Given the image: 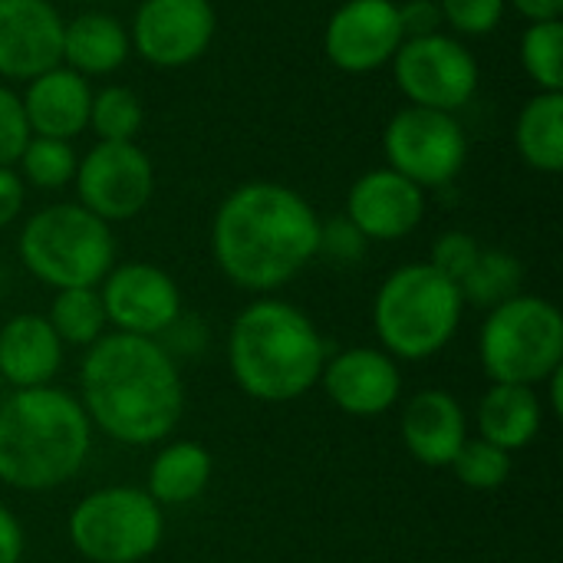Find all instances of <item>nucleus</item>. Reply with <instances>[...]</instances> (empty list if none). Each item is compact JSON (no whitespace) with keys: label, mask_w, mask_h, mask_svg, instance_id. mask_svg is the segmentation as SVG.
Listing matches in <instances>:
<instances>
[{"label":"nucleus","mask_w":563,"mask_h":563,"mask_svg":"<svg viewBox=\"0 0 563 563\" xmlns=\"http://www.w3.org/2000/svg\"><path fill=\"white\" fill-rule=\"evenodd\" d=\"M76 165L79 152L73 148V142L33 135L16 158V175L36 191H63L66 185H73Z\"/></svg>","instance_id":"bb28decb"},{"label":"nucleus","mask_w":563,"mask_h":563,"mask_svg":"<svg viewBox=\"0 0 563 563\" xmlns=\"http://www.w3.org/2000/svg\"><path fill=\"white\" fill-rule=\"evenodd\" d=\"M528 23H541V20H561L563 0H508Z\"/></svg>","instance_id":"4c0bfd02"},{"label":"nucleus","mask_w":563,"mask_h":563,"mask_svg":"<svg viewBox=\"0 0 563 563\" xmlns=\"http://www.w3.org/2000/svg\"><path fill=\"white\" fill-rule=\"evenodd\" d=\"M76 3H102V0H76Z\"/></svg>","instance_id":"58836bf2"},{"label":"nucleus","mask_w":563,"mask_h":563,"mask_svg":"<svg viewBox=\"0 0 563 563\" xmlns=\"http://www.w3.org/2000/svg\"><path fill=\"white\" fill-rule=\"evenodd\" d=\"M26 205V185L16 175V168L0 165V231L10 228Z\"/></svg>","instance_id":"c9c22d12"},{"label":"nucleus","mask_w":563,"mask_h":563,"mask_svg":"<svg viewBox=\"0 0 563 563\" xmlns=\"http://www.w3.org/2000/svg\"><path fill=\"white\" fill-rule=\"evenodd\" d=\"M76 399L96 432L145 449L165 442L181 422L185 383L158 340L112 330L86 350Z\"/></svg>","instance_id":"f03ea898"},{"label":"nucleus","mask_w":563,"mask_h":563,"mask_svg":"<svg viewBox=\"0 0 563 563\" xmlns=\"http://www.w3.org/2000/svg\"><path fill=\"white\" fill-rule=\"evenodd\" d=\"M218 33V13L211 0H142L129 43L148 66L181 69L198 63Z\"/></svg>","instance_id":"f8f14e48"},{"label":"nucleus","mask_w":563,"mask_h":563,"mask_svg":"<svg viewBox=\"0 0 563 563\" xmlns=\"http://www.w3.org/2000/svg\"><path fill=\"white\" fill-rule=\"evenodd\" d=\"M76 201L102 218L122 224L139 218L155 195V165L135 142H96L76 165Z\"/></svg>","instance_id":"9b49d317"},{"label":"nucleus","mask_w":563,"mask_h":563,"mask_svg":"<svg viewBox=\"0 0 563 563\" xmlns=\"http://www.w3.org/2000/svg\"><path fill=\"white\" fill-rule=\"evenodd\" d=\"M106 320L115 333L129 336H162L185 310L175 277L148 261L115 264L99 284Z\"/></svg>","instance_id":"ddd939ff"},{"label":"nucleus","mask_w":563,"mask_h":563,"mask_svg":"<svg viewBox=\"0 0 563 563\" xmlns=\"http://www.w3.org/2000/svg\"><path fill=\"white\" fill-rule=\"evenodd\" d=\"M478 254H482V241L475 234H468V231H445V234L435 238L429 264L442 277H449L452 284H462L465 274L475 267Z\"/></svg>","instance_id":"2f4dec72"},{"label":"nucleus","mask_w":563,"mask_h":563,"mask_svg":"<svg viewBox=\"0 0 563 563\" xmlns=\"http://www.w3.org/2000/svg\"><path fill=\"white\" fill-rule=\"evenodd\" d=\"M346 218L366 241H402L426 218V191L389 165L369 168L346 191Z\"/></svg>","instance_id":"f3484780"},{"label":"nucleus","mask_w":563,"mask_h":563,"mask_svg":"<svg viewBox=\"0 0 563 563\" xmlns=\"http://www.w3.org/2000/svg\"><path fill=\"white\" fill-rule=\"evenodd\" d=\"M16 254L26 274L53 290L99 287L115 267V234L79 201H56L23 221Z\"/></svg>","instance_id":"423d86ee"},{"label":"nucleus","mask_w":563,"mask_h":563,"mask_svg":"<svg viewBox=\"0 0 563 563\" xmlns=\"http://www.w3.org/2000/svg\"><path fill=\"white\" fill-rule=\"evenodd\" d=\"M320 254V214L290 185L254 178L224 195L211 218L214 267L247 294H274Z\"/></svg>","instance_id":"f257e3e1"},{"label":"nucleus","mask_w":563,"mask_h":563,"mask_svg":"<svg viewBox=\"0 0 563 563\" xmlns=\"http://www.w3.org/2000/svg\"><path fill=\"white\" fill-rule=\"evenodd\" d=\"M442 23L452 36H485L495 33L505 20L508 0H439Z\"/></svg>","instance_id":"7c9ffc66"},{"label":"nucleus","mask_w":563,"mask_h":563,"mask_svg":"<svg viewBox=\"0 0 563 563\" xmlns=\"http://www.w3.org/2000/svg\"><path fill=\"white\" fill-rule=\"evenodd\" d=\"M402 40L396 0H346L323 26L327 59L353 76L389 66Z\"/></svg>","instance_id":"4468645a"},{"label":"nucleus","mask_w":563,"mask_h":563,"mask_svg":"<svg viewBox=\"0 0 563 563\" xmlns=\"http://www.w3.org/2000/svg\"><path fill=\"white\" fill-rule=\"evenodd\" d=\"M214 475V459L201 442L191 439H178L168 442L155 452L152 465H148V495L155 505L162 508H181L198 501Z\"/></svg>","instance_id":"5701e85b"},{"label":"nucleus","mask_w":563,"mask_h":563,"mask_svg":"<svg viewBox=\"0 0 563 563\" xmlns=\"http://www.w3.org/2000/svg\"><path fill=\"white\" fill-rule=\"evenodd\" d=\"M26 551V534L16 515L0 501V563H20Z\"/></svg>","instance_id":"e433bc0d"},{"label":"nucleus","mask_w":563,"mask_h":563,"mask_svg":"<svg viewBox=\"0 0 563 563\" xmlns=\"http://www.w3.org/2000/svg\"><path fill=\"white\" fill-rule=\"evenodd\" d=\"M399 23H402L406 40L429 36V33H439L445 26L439 0H406V3H399Z\"/></svg>","instance_id":"f704fd0d"},{"label":"nucleus","mask_w":563,"mask_h":563,"mask_svg":"<svg viewBox=\"0 0 563 563\" xmlns=\"http://www.w3.org/2000/svg\"><path fill=\"white\" fill-rule=\"evenodd\" d=\"M389 66L393 82L409 106L452 115L475 99L482 79L475 53L445 30L402 40Z\"/></svg>","instance_id":"1a4fd4ad"},{"label":"nucleus","mask_w":563,"mask_h":563,"mask_svg":"<svg viewBox=\"0 0 563 563\" xmlns=\"http://www.w3.org/2000/svg\"><path fill=\"white\" fill-rule=\"evenodd\" d=\"M465 317L459 284L442 277L429 261L396 267L373 297V330L379 350L393 360L426 363L439 356Z\"/></svg>","instance_id":"39448f33"},{"label":"nucleus","mask_w":563,"mask_h":563,"mask_svg":"<svg viewBox=\"0 0 563 563\" xmlns=\"http://www.w3.org/2000/svg\"><path fill=\"white\" fill-rule=\"evenodd\" d=\"M386 165L422 191L449 188L468 162V135L452 112L402 106L383 132Z\"/></svg>","instance_id":"9d476101"},{"label":"nucleus","mask_w":563,"mask_h":563,"mask_svg":"<svg viewBox=\"0 0 563 563\" xmlns=\"http://www.w3.org/2000/svg\"><path fill=\"white\" fill-rule=\"evenodd\" d=\"M20 102H23L33 135L73 142L76 135H82L89 129L92 86L86 76H79L59 63V66L40 73L36 79H30Z\"/></svg>","instance_id":"6ab92c4d"},{"label":"nucleus","mask_w":563,"mask_h":563,"mask_svg":"<svg viewBox=\"0 0 563 563\" xmlns=\"http://www.w3.org/2000/svg\"><path fill=\"white\" fill-rule=\"evenodd\" d=\"M478 360L492 383L541 386L563 369V313L538 294H515L488 310Z\"/></svg>","instance_id":"0eeeda50"},{"label":"nucleus","mask_w":563,"mask_h":563,"mask_svg":"<svg viewBox=\"0 0 563 563\" xmlns=\"http://www.w3.org/2000/svg\"><path fill=\"white\" fill-rule=\"evenodd\" d=\"M521 284H525V267L511 251L482 247L475 267L465 274L459 290H462L465 307L492 310V307L511 300L515 294H521Z\"/></svg>","instance_id":"a878e982"},{"label":"nucleus","mask_w":563,"mask_h":563,"mask_svg":"<svg viewBox=\"0 0 563 563\" xmlns=\"http://www.w3.org/2000/svg\"><path fill=\"white\" fill-rule=\"evenodd\" d=\"M132 56L129 26L106 10H86L63 23V66L92 79L112 76Z\"/></svg>","instance_id":"412c9836"},{"label":"nucleus","mask_w":563,"mask_h":563,"mask_svg":"<svg viewBox=\"0 0 563 563\" xmlns=\"http://www.w3.org/2000/svg\"><path fill=\"white\" fill-rule=\"evenodd\" d=\"M92 452L79 399L59 386L13 389L0 402V482L43 495L73 482Z\"/></svg>","instance_id":"7ed1b4c3"},{"label":"nucleus","mask_w":563,"mask_h":563,"mask_svg":"<svg viewBox=\"0 0 563 563\" xmlns=\"http://www.w3.org/2000/svg\"><path fill=\"white\" fill-rule=\"evenodd\" d=\"M66 531L82 561L142 563L165 541V508L145 488L109 485L73 505Z\"/></svg>","instance_id":"6e6552de"},{"label":"nucleus","mask_w":563,"mask_h":563,"mask_svg":"<svg viewBox=\"0 0 563 563\" xmlns=\"http://www.w3.org/2000/svg\"><path fill=\"white\" fill-rule=\"evenodd\" d=\"M521 69L538 86V92H563V23L541 20L528 23L518 43Z\"/></svg>","instance_id":"cd10ccee"},{"label":"nucleus","mask_w":563,"mask_h":563,"mask_svg":"<svg viewBox=\"0 0 563 563\" xmlns=\"http://www.w3.org/2000/svg\"><path fill=\"white\" fill-rule=\"evenodd\" d=\"M63 23L53 0H0V82H30L59 66Z\"/></svg>","instance_id":"dca6fc26"},{"label":"nucleus","mask_w":563,"mask_h":563,"mask_svg":"<svg viewBox=\"0 0 563 563\" xmlns=\"http://www.w3.org/2000/svg\"><path fill=\"white\" fill-rule=\"evenodd\" d=\"M455 472V478L468 488V492H498L508 485L511 472H515V462H511V452L485 442V439H468L459 455L452 459L449 465Z\"/></svg>","instance_id":"c756f323"},{"label":"nucleus","mask_w":563,"mask_h":563,"mask_svg":"<svg viewBox=\"0 0 563 563\" xmlns=\"http://www.w3.org/2000/svg\"><path fill=\"white\" fill-rule=\"evenodd\" d=\"M327 343L317 323L290 300L257 297L228 330V369L257 402H294L320 386Z\"/></svg>","instance_id":"20e7f679"},{"label":"nucleus","mask_w":563,"mask_h":563,"mask_svg":"<svg viewBox=\"0 0 563 563\" xmlns=\"http://www.w3.org/2000/svg\"><path fill=\"white\" fill-rule=\"evenodd\" d=\"M46 320H49L53 333L63 340V346H82V350H89L109 330L99 287H66V290H56Z\"/></svg>","instance_id":"393cba45"},{"label":"nucleus","mask_w":563,"mask_h":563,"mask_svg":"<svg viewBox=\"0 0 563 563\" xmlns=\"http://www.w3.org/2000/svg\"><path fill=\"white\" fill-rule=\"evenodd\" d=\"M142 122H145V109L135 89L109 82L99 92H92L89 129L96 132L99 142H135Z\"/></svg>","instance_id":"c85d7f7f"},{"label":"nucleus","mask_w":563,"mask_h":563,"mask_svg":"<svg viewBox=\"0 0 563 563\" xmlns=\"http://www.w3.org/2000/svg\"><path fill=\"white\" fill-rule=\"evenodd\" d=\"M320 386L327 399L353 419L386 416L402 399L399 360L379 346H350L327 360Z\"/></svg>","instance_id":"2eb2a0df"},{"label":"nucleus","mask_w":563,"mask_h":563,"mask_svg":"<svg viewBox=\"0 0 563 563\" xmlns=\"http://www.w3.org/2000/svg\"><path fill=\"white\" fill-rule=\"evenodd\" d=\"M30 139L33 132H30L20 96L10 89V82H0V165L13 168Z\"/></svg>","instance_id":"473e14b6"},{"label":"nucleus","mask_w":563,"mask_h":563,"mask_svg":"<svg viewBox=\"0 0 563 563\" xmlns=\"http://www.w3.org/2000/svg\"><path fill=\"white\" fill-rule=\"evenodd\" d=\"M366 247H369V241L360 234V228L346 214L320 221V254H327L330 261L356 264L366 257Z\"/></svg>","instance_id":"72a5a7b5"},{"label":"nucleus","mask_w":563,"mask_h":563,"mask_svg":"<svg viewBox=\"0 0 563 563\" xmlns=\"http://www.w3.org/2000/svg\"><path fill=\"white\" fill-rule=\"evenodd\" d=\"M475 426H478V439L515 455L528 449L544 426L541 393L534 386L492 383V389L478 399Z\"/></svg>","instance_id":"4be33fe9"},{"label":"nucleus","mask_w":563,"mask_h":563,"mask_svg":"<svg viewBox=\"0 0 563 563\" xmlns=\"http://www.w3.org/2000/svg\"><path fill=\"white\" fill-rule=\"evenodd\" d=\"M515 148L521 162L541 175L563 168V92H534L515 122Z\"/></svg>","instance_id":"b1692460"},{"label":"nucleus","mask_w":563,"mask_h":563,"mask_svg":"<svg viewBox=\"0 0 563 563\" xmlns=\"http://www.w3.org/2000/svg\"><path fill=\"white\" fill-rule=\"evenodd\" d=\"M406 452L426 468H449L468 442V416L449 389H419L399 419Z\"/></svg>","instance_id":"a211bd4d"},{"label":"nucleus","mask_w":563,"mask_h":563,"mask_svg":"<svg viewBox=\"0 0 563 563\" xmlns=\"http://www.w3.org/2000/svg\"><path fill=\"white\" fill-rule=\"evenodd\" d=\"M63 369V340L43 313H16L0 327V379L10 389L53 386Z\"/></svg>","instance_id":"aec40b11"}]
</instances>
